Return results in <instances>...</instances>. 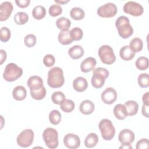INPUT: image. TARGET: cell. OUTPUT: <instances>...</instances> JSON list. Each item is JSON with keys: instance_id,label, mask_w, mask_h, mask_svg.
Listing matches in <instances>:
<instances>
[{"instance_id": "6da1fadb", "label": "cell", "mask_w": 149, "mask_h": 149, "mask_svg": "<svg viewBox=\"0 0 149 149\" xmlns=\"http://www.w3.org/2000/svg\"><path fill=\"white\" fill-rule=\"evenodd\" d=\"M65 83L62 69L59 67H54L48 72L47 84L51 88H59Z\"/></svg>"}, {"instance_id": "7a4b0ae2", "label": "cell", "mask_w": 149, "mask_h": 149, "mask_svg": "<svg viewBox=\"0 0 149 149\" xmlns=\"http://www.w3.org/2000/svg\"><path fill=\"white\" fill-rule=\"evenodd\" d=\"M115 26L117 28L119 35L122 38H128L133 33V29L130 24V20L125 16H120L117 18L115 22Z\"/></svg>"}, {"instance_id": "3957f363", "label": "cell", "mask_w": 149, "mask_h": 149, "mask_svg": "<svg viewBox=\"0 0 149 149\" xmlns=\"http://www.w3.org/2000/svg\"><path fill=\"white\" fill-rule=\"evenodd\" d=\"M109 74V71L104 68L99 67L94 69L91 80L92 86L95 88H101L104 86L105 79L108 78Z\"/></svg>"}, {"instance_id": "277c9868", "label": "cell", "mask_w": 149, "mask_h": 149, "mask_svg": "<svg viewBox=\"0 0 149 149\" xmlns=\"http://www.w3.org/2000/svg\"><path fill=\"white\" fill-rule=\"evenodd\" d=\"M23 74V69L18 66L16 63H9L6 66L3 73V79L9 82L14 81L22 76Z\"/></svg>"}, {"instance_id": "5b68a950", "label": "cell", "mask_w": 149, "mask_h": 149, "mask_svg": "<svg viewBox=\"0 0 149 149\" xmlns=\"http://www.w3.org/2000/svg\"><path fill=\"white\" fill-rule=\"evenodd\" d=\"M98 127L100 130L101 136L105 140H112L115 134V128L112 121L108 119H102L99 124Z\"/></svg>"}, {"instance_id": "8992f818", "label": "cell", "mask_w": 149, "mask_h": 149, "mask_svg": "<svg viewBox=\"0 0 149 149\" xmlns=\"http://www.w3.org/2000/svg\"><path fill=\"white\" fill-rule=\"evenodd\" d=\"M42 138L47 147L54 149L58 147L59 144L58 133L55 129L47 127L42 133Z\"/></svg>"}, {"instance_id": "52a82bcc", "label": "cell", "mask_w": 149, "mask_h": 149, "mask_svg": "<svg viewBox=\"0 0 149 149\" xmlns=\"http://www.w3.org/2000/svg\"><path fill=\"white\" fill-rule=\"evenodd\" d=\"M98 56L101 62L106 65H112L116 61V56L112 48L108 45H104L98 49Z\"/></svg>"}, {"instance_id": "ba28073f", "label": "cell", "mask_w": 149, "mask_h": 149, "mask_svg": "<svg viewBox=\"0 0 149 149\" xmlns=\"http://www.w3.org/2000/svg\"><path fill=\"white\" fill-rule=\"evenodd\" d=\"M34 133L30 129H27L23 130L17 137V144L21 147L26 148L30 147L34 140Z\"/></svg>"}, {"instance_id": "9c48e42d", "label": "cell", "mask_w": 149, "mask_h": 149, "mask_svg": "<svg viewBox=\"0 0 149 149\" xmlns=\"http://www.w3.org/2000/svg\"><path fill=\"white\" fill-rule=\"evenodd\" d=\"M118 12L116 5L112 2H108L100 6L97 13L98 16L103 18H109L115 16Z\"/></svg>"}, {"instance_id": "30bf717a", "label": "cell", "mask_w": 149, "mask_h": 149, "mask_svg": "<svg viewBox=\"0 0 149 149\" xmlns=\"http://www.w3.org/2000/svg\"><path fill=\"white\" fill-rule=\"evenodd\" d=\"M123 9L124 12L133 16H141L144 12L143 6L134 1H128L124 4Z\"/></svg>"}, {"instance_id": "8fae6325", "label": "cell", "mask_w": 149, "mask_h": 149, "mask_svg": "<svg viewBox=\"0 0 149 149\" xmlns=\"http://www.w3.org/2000/svg\"><path fill=\"white\" fill-rule=\"evenodd\" d=\"M63 144L68 148L76 149L80 146V140L77 135L68 133L63 137Z\"/></svg>"}, {"instance_id": "7c38bea8", "label": "cell", "mask_w": 149, "mask_h": 149, "mask_svg": "<svg viewBox=\"0 0 149 149\" xmlns=\"http://www.w3.org/2000/svg\"><path fill=\"white\" fill-rule=\"evenodd\" d=\"M101 98L103 102L106 104H112L117 99L116 91L112 87H108L102 91Z\"/></svg>"}, {"instance_id": "4fadbf2b", "label": "cell", "mask_w": 149, "mask_h": 149, "mask_svg": "<svg viewBox=\"0 0 149 149\" xmlns=\"http://www.w3.org/2000/svg\"><path fill=\"white\" fill-rule=\"evenodd\" d=\"M134 132L128 129H123L118 135V140L122 144H131L134 141Z\"/></svg>"}, {"instance_id": "5bb4252c", "label": "cell", "mask_w": 149, "mask_h": 149, "mask_svg": "<svg viewBox=\"0 0 149 149\" xmlns=\"http://www.w3.org/2000/svg\"><path fill=\"white\" fill-rule=\"evenodd\" d=\"M13 5L10 2L5 1L0 5V21H5L9 19L13 11Z\"/></svg>"}, {"instance_id": "9a60e30c", "label": "cell", "mask_w": 149, "mask_h": 149, "mask_svg": "<svg viewBox=\"0 0 149 149\" xmlns=\"http://www.w3.org/2000/svg\"><path fill=\"white\" fill-rule=\"evenodd\" d=\"M97 64L96 59L93 57H88L84 59L80 64V69L84 73H87L93 70Z\"/></svg>"}, {"instance_id": "2e32d148", "label": "cell", "mask_w": 149, "mask_h": 149, "mask_svg": "<svg viewBox=\"0 0 149 149\" xmlns=\"http://www.w3.org/2000/svg\"><path fill=\"white\" fill-rule=\"evenodd\" d=\"M95 109L94 104L90 100H85L83 101L79 106V110L84 115H90Z\"/></svg>"}, {"instance_id": "e0dca14e", "label": "cell", "mask_w": 149, "mask_h": 149, "mask_svg": "<svg viewBox=\"0 0 149 149\" xmlns=\"http://www.w3.org/2000/svg\"><path fill=\"white\" fill-rule=\"evenodd\" d=\"M87 81L83 77H77L73 81V87L77 92L84 91L87 89Z\"/></svg>"}, {"instance_id": "ac0fdd59", "label": "cell", "mask_w": 149, "mask_h": 149, "mask_svg": "<svg viewBox=\"0 0 149 149\" xmlns=\"http://www.w3.org/2000/svg\"><path fill=\"white\" fill-rule=\"evenodd\" d=\"M113 112L115 116L119 120H123L128 115L125 105L122 104H116L113 108Z\"/></svg>"}, {"instance_id": "d6986e66", "label": "cell", "mask_w": 149, "mask_h": 149, "mask_svg": "<svg viewBox=\"0 0 149 149\" xmlns=\"http://www.w3.org/2000/svg\"><path fill=\"white\" fill-rule=\"evenodd\" d=\"M27 86L30 88V90L39 88L43 87V80L38 76H30L27 81Z\"/></svg>"}, {"instance_id": "ffe728a7", "label": "cell", "mask_w": 149, "mask_h": 149, "mask_svg": "<svg viewBox=\"0 0 149 149\" xmlns=\"http://www.w3.org/2000/svg\"><path fill=\"white\" fill-rule=\"evenodd\" d=\"M84 51L83 47L79 45H75L70 47L68 50V54L73 59L81 58L84 55Z\"/></svg>"}, {"instance_id": "44dd1931", "label": "cell", "mask_w": 149, "mask_h": 149, "mask_svg": "<svg viewBox=\"0 0 149 149\" xmlns=\"http://www.w3.org/2000/svg\"><path fill=\"white\" fill-rule=\"evenodd\" d=\"M135 54L136 53L130 49L129 45H125L122 47L119 51V55L120 58L126 61L132 59L134 57Z\"/></svg>"}, {"instance_id": "7402d4cb", "label": "cell", "mask_w": 149, "mask_h": 149, "mask_svg": "<svg viewBox=\"0 0 149 149\" xmlns=\"http://www.w3.org/2000/svg\"><path fill=\"white\" fill-rule=\"evenodd\" d=\"M27 95V91L22 86L15 87L12 91V96L17 101H22L25 99Z\"/></svg>"}, {"instance_id": "603a6c76", "label": "cell", "mask_w": 149, "mask_h": 149, "mask_svg": "<svg viewBox=\"0 0 149 149\" xmlns=\"http://www.w3.org/2000/svg\"><path fill=\"white\" fill-rule=\"evenodd\" d=\"M98 142V136L95 133H89L84 140V145L87 148L94 147Z\"/></svg>"}, {"instance_id": "cb8c5ba5", "label": "cell", "mask_w": 149, "mask_h": 149, "mask_svg": "<svg viewBox=\"0 0 149 149\" xmlns=\"http://www.w3.org/2000/svg\"><path fill=\"white\" fill-rule=\"evenodd\" d=\"M127 109V115L130 116L136 115L139 109V104L138 103L133 100H129L125 102L124 104Z\"/></svg>"}, {"instance_id": "d4e9b609", "label": "cell", "mask_w": 149, "mask_h": 149, "mask_svg": "<svg viewBox=\"0 0 149 149\" xmlns=\"http://www.w3.org/2000/svg\"><path fill=\"white\" fill-rule=\"evenodd\" d=\"M58 41L62 45H68L72 42L73 40L70 36V31L63 30L59 32L58 37Z\"/></svg>"}, {"instance_id": "484cf974", "label": "cell", "mask_w": 149, "mask_h": 149, "mask_svg": "<svg viewBox=\"0 0 149 149\" xmlns=\"http://www.w3.org/2000/svg\"><path fill=\"white\" fill-rule=\"evenodd\" d=\"M129 46L134 52H139L143 49V42L141 38L139 37H135L132 39Z\"/></svg>"}, {"instance_id": "4316f807", "label": "cell", "mask_w": 149, "mask_h": 149, "mask_svg": "<svg viewBox=\"0 0 149 149\" xmlns=\"http://www.w3.org/2000/svg\"><path fill=\"white\" fill-rule=\"evenodd\" d=\"M46 15V9L42 5L36 6L32 10L33 17L37 20L43 19Z\"/></svg>"}, {"instance_id": "83f0119b", "label": "cell", "mask_w": 149, "mask_h": 149, "mask_svg": "<svg viewBox=\"0 0 149 149\" xmlns=\"http://www.w3.org/2000/svg\"><path fill=\"white\" fill-rule=\"evenodd\" d=\"M56 26L58 29L62 31L68 30L71 26V22L65 17H61L56 20Z\"/></svg>"}, {"instance_id": "f1b7e54d", "label": "cell", "mask_w": 149, "mask_h": 149, "mask_svg": "<svg viewBox=\"0 0 149 149\" xmlns=\"http://www.w3.org/2000/svg\"><path fill=\"white\" fill-rule=\"evenodd\" d=\"M31 97L36 100H42L46 95V89L43 86L39 88L30 90Z\"/></svg>"}, {"instance_id": "f546056e", "label": "cell", "mask_w": 149, "mask_h": 149, "mask_svg": "<svg viewBox=\"0 0 149 149\" xmlns=\"http://www.w3.org/2000/svg\"><path fill=\"white\" fill-rule=\"evenodd\" d=\"M13 20L16 24L18 25H23L28 22L29 16L24 12H19L15 15Z\"/></svg>"}, {"instance_id": "4dcf8cb0", "label": "cell", "mask_w": 149, "mask_h": 149, "mask_svg": "<svg viewBox=\"0 0 149 149\" xmlns=\"http://www.w3.org/2000/svg\"><path fill=\"white\" fill-rule=\"evenodd\" d=\"M71 17L75 20H80L85 16L84 11L79 7H74L70 11Z\"/></svg>"}, {"instance_id": "1f68e13d", "label": "cell", "mask_w": 149, "mask_h": 149, "mask_svg": "<svg viewBox=\"0 0 149 149\" xmlns=\"http://www.w3.org/2000/svg\"><path fill=\"white\" fill-rule=\"evenodd\" d=\"M75 107L74 102L69 99H65L61 104L60 108L61 109L66 113H70L73 111Z\"/></svg>"}, {"instance_id": "d6a6232c", "label": "cell", "mask_w": 149, "mask_h": 149, "mask_svg": "<svg viewBox=\"0 0 149 149\" xmlns=\"http://www.w3.org/2000/svg\"><path fill=\"white\" fill-rule=\"evenodd\" d=\"M135 65L136 68L140 70H146L148 68L149 65L148 58L146 56L139 57L136 61Z\"/></svg>"}, {"instance_id": "836d02e7", "label": "cell", "mask_w": 149, "mask_h": 149, "mask_svg": "<svg viewBox=\"0 0 149 149\" xmlns=\"http://www.w3.org/2000/svg\"><path fill=\"white\" fill-rule=\"evenodd\" d=\"M61 120V113L57 109L51 111L49 114V120L51 123L54 125H58Z\"/></svg>"}, {"instance_id": "e575fe53", "label": "cell", "mask_w": 149, "mask_h": 149, "mask_svg": "<svg viewBox=\"0 0 149 149\" xmlns=\"http://www.w3.org/2000/svg\"><path fill=\"white\" fill-rule=\"evenodd\" d=\"M83 36V30L79 27H75L70 30V36L73 41L80 40Z\"/></svg>"}, {"instance_id": "d590c367", "label": "cell", "mask_w": 149, "mask_h": 149, "mask_svg": "<svg viewBox=\"0 0 149 149\" xmlns=\"http://www.w3.org/2000/svg\"><path fill=\"white\" fill-rule=\"evenodd\" d=\"M138 84L141 88H147L149 86L148 74L147 73H141L137 78Z\"/></svg>"}, {"instance_id": "8d00e7d4", "label": "cell", "mask_w": 149, "mask_h": 149, "mask_svg": "<svg viewBox=\"0 0 149 149\" xmlns=\"http://www.w3.org/2000/svg\"><path fill=\"white\" fill-rule=\"evenodd\" d=\"M66 99L65 94L61 91H55L51 95V100L54 104L60 105Z\"/></svg>"}, {"instance_id": "74e56055", "label": "cell", "mask_w": 149, "mask_h": 149, "mask_svg": "<svg viewBox=\"0 0 149 149\" xmlns=\"http://www.w3.org/2000/svg\"><path fill=\"white\" fill-rule=\"evenodd\" d=\"M48 12L50 16L55 17L61 15L62 12V8L59 4H52L48 9Z\"/></svg>"}, {"instance_id": "f35d334b", "label": "cell", "mask_w": 149, "mask_h": 149, "mask_svg": "<svg viewBox=\"0 0 149 149\" xmlns=\"http://www.w3.org/2000/svg\"><path fill=\"white\" fill-rule=\"evenodd\" d=\"M11 33L10 30L6 27H2L0 30V40L2 42H6L9 40Z\"/></svg>"}, {"instance_id": "ab89813d", "label": "cell", "mask_w": 149, "mask_h": 149, "mask_svg": "<svg viewBox=\"0 0 149 149\" xmlns=\"http://www.w3.org/2000/svg\"><path fill=\"white\" fill-rule=\"evenodd\" d=\"M36 37L33 34H29L26 35L24 39V42L25 45L29 48H31L34 47L36 44Z\"/></svg>"}, {"instance_id": "60d3db41", "label": "cell", "mask_w": 149, "mask_h": 149, "mask_svg": "<svg viewBox=\"0 0 149 149\" xmlns=\"http://www.w3.org/2000/svg\"><path fill=\"white\" fill-rule=\"evenodd\" d=\"M55 62V58L52 54H47L43 58V63L47 67L52 66Z\"/></svg>"}, {"instance_id": "b9f144b4", "label": "cell", "mask_w": 149, "mask_h": 149, "mask_svg": "<svg viewBox=\"0 0 149 149\" xmlns=\"http://www.w3.org/2000/svg\"><path fill=\"white\" fill-rule=\"evenodd\" d=\"M148 140L147 139H142L139 140L136 144V149H147L148 148Z\"/></svg>"}, {"instance_id": "7bdbcfd3", "label": "cell", "mask_w": 149, "mask_h": 149, "mask_svg": "<svg viewBox=\"0 0 149 149\" xmlns=\"http://www.w3.org/2000/svg\"><path fill=\"white\" fill-rule=\"evenodd\" d=\"M15 2L17 5V6L21 8H24L27 7L30 3V0H16Z\"/></svg>"}, {"instance_id": "ee69618b", "label": "cell", "mask_w": 149, "mask_h": 149, "mask_svg": "<svg viewBox=\"0 0 149 149\" xmlns=\"http://www.w3.org/2000/svg\"><path fill=\"white\" fill-rule=\"evenodd\" d=\"M148 112H149V105L143 104L141 109V112L143 115L146 118H148L149 117Z\"/></svg>"}, {"instance_id": "f6af8a7d", "label": "cell", "mask_w": 149, "mask_h": 149, "mask_svg": "<svg viewBox=\"0 0 149 149\" xmlns=\"http://www.w3.org/2000/svg\"><path fill=\"white\" fill-rule=\"evenodd\" d=\"M142 101L143 104L149 105V93L147 92L144 94H143L142 97Z\"/></svg>"}, {"instance_id": "bcb514c9", "label": "cell", "mask_w": 149, "mask_h": 149, "mask_svg": "<svg viewBox=\"0 0 149 149\" xmlns=\"http://www.w3.org/2000/svg\"><path fill=\"white\" fill-rule=\"evenodd\" d=\"M1 52V64L2 65L6 60V53L3 49H1L0 50Z\"/></svg>"}, {"instance_id": "7dc6e473", "label": "cell", "mask_w": 149, "mask_h": 149, "mask_svg": "<svg viewBox=\"0 0 149 149\" xmlns=\"http://www.w3.org/2000/svg\"><path fill=\"white\" fill-rule=\"evenodd\" d=\"M119 148H127V149H132V147L131 144H122L120 147H119Z\"/></svg>"}, {"instance_id": "c3c4849f", "label": "cell", "mask_w": 149, "mask_h": 149, "mask_svg": "<svg viewBox=\"0 0 149 149\" xmlns=\"http://www.w3.org/2000/svg\"><path fill=\"white\" fill-rule=\"evenodd\" d=\"M54 1H55L56 3H59V4H65V3H68V2H69V0H66V1H65V0H64V1H58V0H55Z\"/></svg>"}]
</instances>
